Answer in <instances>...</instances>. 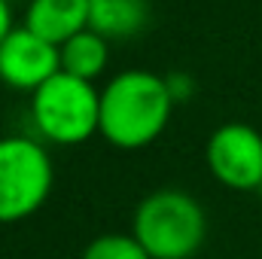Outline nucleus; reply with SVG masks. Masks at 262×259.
Masks as SVG:
<instances>
[{"label":"nucleus","instance_id":"obj_1","mask_svg":"<svg viewBox=\"0 0 262 259\" xmlns=\"http://www.w3.org/2000/svg\"><path fill=\"white\" fill-rule=\"evenodd\" d=\"M174 104L168 76L122 70L101 89V134L119 149H143L168 128Z\"/></svg>","mask_w":262,"mask_h":259},{"label":"nucleus","instance_id":"obj_2","mask_svg":"<svg viewBox=\"0 0 262 259\" xmlns=\"http://www.w3.org/2000/svg\"><path fill=\"white\" fill-rule=\"evenodd\" d=\"M131 235L149 259H192L207 241V213L183 189H156L137 204Z\"/></svg>","mask_w":262,"mask_h":259},{"label":"nucleus","instance_id":"obj_3","mask_svg":"<svg viewBox=\"0 0 262 259\" xmlns=\"http://www.w3.org/2000/svg\"><path fill=\"white\" fill-rule=\"evenodd\" d=\"M31 119L37 134L49 143H85L101 131V92L92 79L58 70L31 95Z\"/></svg>","mask_w":262,"mask_h":259},{"label":"nucleus","instance_id":"obj_4","mask_svg":"<svg viewBox=\"0 0 262 259\" xmlns=\"http://www.w3.org/2000/svg\"><path fill=\"white\" fill-rule=\"evenodd\" d=\"M55 183L46 146L34 137H0V226L34 217Z\"/></svg>","mask_w":262,"mask_h":259},{"label":"nucleus","instance_id":"obj_5","mask_svg":"<svg viewBox=\"0 0 262 259\" xmlns=\"http://www.w3.org/2000/svg\"><path fill=\"white\" fill-rule=\"evenodd\" d=\"M204 162L216 183L235 192L262 186V131L247 122H226L207 137Z\"/></svg>","mask_w":262,"mask_h":259},{"label":"nucleus","instance_id":"obj_6","mask_svg":"<svg viewBox=\"0 0 262 259\" xmlns=\"http://www.w3.org/2000/svg\"><path fill=\"white\" fill-rule=\"evenodd\" d=\"M58 70H61V49L37 37L25 25L15 28L0 43V82H6L15 92L34 95Z\"/></svg>","mask_w":262,"mask_h":259},{"label":"nucleus","instance_id":"obj_7","mask_svg":"<svg viewBox=\"0 0 262 259\" xmlns=\"http://www.w3.org/2000/svg\"><path fill=\"white\" fill-rule=\"evenodd\" d=\"M25 28L55 46H64L70 37L89 28V0H31L25 9Z\"/></svg>","mask_w":262,"mask_h":259},{"label":"nucleus","instance_id":"obj_8","mask_svg":"<svg viewBox=\"0 0 262 259\" xmlns=\"http://www.w3.org/2000/svg\"><path fill=\"white\" fill-rule=\"evenodd\" d=\"M149 21V0H89V28L107 40L137 37Z\"/></svg>","mask_w":262,"mask_h":259},{"label":"nucleus","instance_id":"obj_9","mask_svg":"<svg viewBox=\"0 0 262 259\" xmlns=\"http://www.w3.org/2000/svg\"><path fill=\"white\" fill-rule=\"evenodd\" d=\"M58 49H61V70L82 76V79H92V82L104 73V67L110 61V40L92 28L79 31Z\"/></svg>","mask_w":262,"mask_h":259},{"label":"nucleus","instance_id":"obj_10","mask_svg":"<svg viewBox=\"0 0 262 259\" xmlns=\"http://www.w3.org/2000/svg\"><path fill=\"white\" fill-rule=\"evenodd\" d=\"M79 259H149V253L143 250V244L134 235L107 232V235L92 238Z\"/></svg>","mask_w":262,"mask_h":259},{"label":"nucleus","instance_id":"obj_11","mask_svg":"<svg viewBox=\"0 0 262 259\" xmlns=\"http://www.w3.org/2000/svg\"><path fill=\"white\" fill-rule=\"evenodd\" d=\"M15 31V21H12V6L9 0H0V43Z\"/></svg>","mask_w":262,"mask_h":259}]
</instances>
